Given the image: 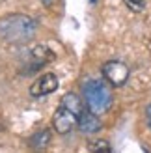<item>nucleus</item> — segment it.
<instances>
[{
    "mask_svg": "<svg viewBox=\"0 0 151 153\" xmlns=\"http://www.w3.org/2000/svg\"><path fill=\"white\" fill-rule=\"evenodd\" d=\"M36 34V21L28 15H7L0 21V37L7 43H26Z\"/></svg>",
    "mask_w": 151,
    "mask_h": 153,
    "instance_id": "obj_1",
    "label": "nucleus"
},
{
    "mask_svg": "<svg viewBox=\"0 0 151 153\" xmlns=\"http://www.w3.org/2000/svg\"><path fill=\"white\" fill-rule=\"evenodd\" d=\"M88 108L95 114H103L112 106V91L103 80H88L82 88Z\"/></svg>",
    "mask_w": 151,
    "mask_h": 153,
    "instance_id": "obj_2",
    "label": "nucleus"
},
{
    "mask_svg": "<svg viewBox=\"0 0 151 153\" xmlns=\"http://www.w3.org/2000/svg\"><path fill=\"white\" fill-rule=\"evenodd\" d=\"M78 116L80 114L77 110H73L71 106H67L64 103H60V106L54 112V118H52V125H54L56 133L60 134H65V133H71L78 123Z\"/></svg>",
    "mask_w": 151,
    "mask_h": 153,
    "instance_id": "obj_3",
    "label": "nucleus"
},
{
    "mask_svg": "<svg viewBox=\"0 0 151 153\" xmlns=\"http://www.w3.org/2000/svg\"><path fill=\"white\" fill-rule=\"evenodd\" d=\"M52 58H54V54H52V51L49 47L37 45V47H34L28 52V60H26L24 67H22V73L24 75L36 73L37 69H41V67H45L49 62H52Z\"/></svg>",
    "mask_w": 151,
    "mask_h": 153,
    "instance_id": "obj_4",
    "label": "nucleus"
},
{
    "mask_svg": "<svg viewBox=\"0 0 151 153\" xmlns=\"http://www.w3.org/2000/svg\"><path fill=\"white\" fill-rule=\"evenodd\" d=\"M103 76L110 86L119 88L129 80V67L119 60H110L103 65Z\"/></svg>",
    "mask_w": 151,
    "mask_h": 153,
    "instance_id": "obj_5",
    "label": "nucleus"
},
{
    "mask_svg": "<svg viewBox=\"0 0 151 153\" xmlns=\"http://www.w3.org/2000/svg\"><path fill=\"white\" fill-rule=\"evenodd\" d=\"M58 90V76L54 73H45L30 86V95L32 97H45Z\"/></svg>",
    "mask_w": 151,
    "mask_h": 153,
    "instance_id": "obj_6",
    "label": "nucleus"
},
{
    "mask_svg": "<svg viewBox=\"0 0 151 153\" xmlns=\"http://www.w3.org/2000/svg\"><path fill=\"white\" fill-rule=\"evenodd\" d=\"M78 129L82 133H86V134H93V133H99L101 131V127H103V123H101V120L97 118V114L95 112H92V110H84L82 108V112H80V116H78Z\"/></svg>",
    "mask_w": 151,
    "mask_h": 153,
    "instance_id": "obj_7",
    "label": "nucleus"
},
{
    "mask_svg": "<svg viewBox=\"0 0 151 153\" xmlns=\"http://www.w3.org/2000/svg\"><path fill=\"white\" fill-rule=\"evenodd\" d=\"M49 142H50V131L49 129H41L39 133H36L30 138V146L34 149H43V148L49 146Z\"/></svg>",
    "mask_w": 151,
    "mask_h": 153,
    "instance_id": "obj_8",
    "label": "nucleus"
},
{
    "mask_svg": "<svg viewBox=\"0 0 151 153\" xmlns=\"http://www.w3.org/2000/svg\"><path fill=\"white\" fill-rule=\"evenodd\" d=\"M123 2H125V6L129 7L131 11H134V13H140V11L146 7V0H123Z\"/></svg>",
    "mask_w": 151,
    "mask_h": 153,
    "instance_id": "obj_9",
    "label": "nucleus"
},
{
    "mask_svg": "<svg viewBox=\"0 0 151 153\" xmlns=\"http://www.w3.org/2000/svg\"><path fill=\"white\" fill-rule=\"evenodd\" d=\"M90 151H104V153H110L112 148L108 146L107 140H97V142H92V144H90Z\"/></svg>",
    "mask_w": 151,
    "mask_h": 153,
    "instance_id": "obj_10",
    "label": "nucleus"
},
{
    "mask_svg": "<svg viewBox=\"0 0 151 153\" xmlns=\"http://www.w3.org/2000/svg\"><path fill=\"white\" fill-rule=\"evenodd\" d=\"M146 118H147V123H149V127H151V105L146 108Z\"/></svg>",
    "mask_w": 151,
    "mask_h": 153,
    "instance_id": "obj_11",
    "label": "nucleus"
},
{
    "mask_svg": "<svg viewBox=\"0 0 151 153\" xmlns=\"http://www.w3.org/2000/svg\"><path fill=\"white\" fill-rule=\"evenodd\" d=\"M41 2H43L45 6H47V7H49V6H52V4H54L56 0H41Z\"/></svg>",
    "mask_w": 151,
    "mask_h": 153,
    "instance_id": "obj_12",
    "label": "nucleus"
},
{
    "mask_svg": "<svg viewBox=\"0 0 151 153\" xmlns=\"http://www.w3.org/2000/svg\"><path fill=\"white\" fill-rule=\"evenodd\" d=\"M92 2H95V0H92Z\"/></svg>",
    "mask_w": 151,
    "mask_h": 153,
    "instance_id": "obj_13",
    "label": "nucleus"
}]
</instances>
